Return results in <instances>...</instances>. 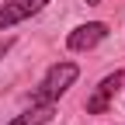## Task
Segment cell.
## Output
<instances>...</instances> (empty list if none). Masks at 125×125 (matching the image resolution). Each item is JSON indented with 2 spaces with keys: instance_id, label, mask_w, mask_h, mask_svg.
<instances>
[{
  "instance_id": "cell-1",
  "label": "cell",
  "mask_w": 125,
  "mask_h": 125,
  "mask_svg": "<svg viewBox=\"0 0 125 125\" xmlns=\"http://www.w3.org/2000/svg\"><path fill=\"white\" fill-rule=\"evenodd\" d=\"M76 76H80L76 62H56V66L45 73V80L38 83L35 101H38V104H52V101H59L62 94H66V90L76 83Z\"/></svg>"
},
{
  "instance_id": "cell-2",
  "label": "cell",
  "mask_w": 125,
  "mask_h": 125,
  "mask_svg": "<svg viewBox=\"0 0 125 125\" xmlns=\"http://www.w3.org/2000/svg\"><path fill=\"white\" fill-rule=\"evenodd\" d=\"M122 83H125V73H122V70L108 73L104 80L94 87V94L87 97V111H90V115H104L108 108H111V97L118 94V87H122Z\"/></svg>"
},
{
  "instance_id": "cell-3",
  "label": "cell",
  "mask_w": 125,
  "mask_h": 125,
  "mask_svg": "<svg viewBox=\"0 0 125 125\" xmlns=\"http://www.w3.org/2000/svg\"><path fill=\"white\" fill-rule=\"evenodd\" d=\"M104 38H108V24L104 21H87V24H80V28L70 31L66 45H70L73 52H87V49H94V45L104 42Z\"/></svg>"
},
{
  "instance_id": "cell-4",
  "label": "cell",
  "mask_w": 125,
  "mask_h": 125,
  "mask_svg": "<svg viewBox=\"0 0 125 125\" xmlns=\"http://www.w3.org/2000/svg\"><path fill=\"white\" fill-rule=\"evenodd\" d=\"M49 0H7L4 7H0V28H14L18 21H24V18H31V14H38Z\"/></svg>"
},
{
  "instance_id": "cell-5",
  "label": "cell",
  "mask_w": 125,
  "mask_h": 125,
  "mask_svg": "<svg viewBox=\"0 0 125 125\" xmlns=\"http://www.w3.org/2000/svg\"><path fill=\"white\" fill-rule=\"evenodd\" d=\"M52 104H38V108H31V111H24V115H18L10 125H49L52 122Z\"/></svg>"
},
{
  "instance_id": "cell-6",
  "label": "cell",
  "mask_w": 125,
  "mask_h": 125,
  "mask_svg": "<svg viewBox=\"0 0 125 125\" xmlns=\"http://www.w3.org/2000/svg\"><path fill=\"white\" fill-rule=\"evenodd\" d=\"M10 45H14V38H4V42H0V59H4V56L10 52Z\"/></svg>"
},
{
  "instance_id": "cell-7",
  "label": "cell",
  "mask_w": 125,
  "mask_h": 125,
  "mask_svg": "<svg viewBox=\"0 0 125 125\" xmlns=\"http://www.w3.org/2000/svg\"><path fill=\"white\" fill-rule=\"evenodd\" d=\"M87 4H101V0H87Z\"/></svg>"
}]
</instances>
